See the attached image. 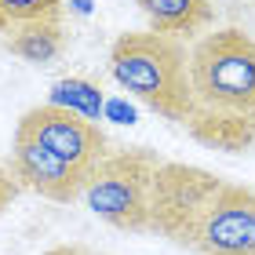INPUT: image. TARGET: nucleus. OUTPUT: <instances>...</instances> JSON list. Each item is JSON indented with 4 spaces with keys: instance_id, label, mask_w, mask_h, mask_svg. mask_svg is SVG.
<instances>
[{
    "instance_id": "f257e3e1",
    "label": "nucleus",
    "mask_w": 255,
    "mask_h": 255,
    "mask_svg": "<svg viewBox=\"0 0 255 255\" xmlns=\"http://www.w3.org/2000/svg\"><path fill=\"white\" fill-rule=\"evenodd\" d=\"M190 113L182 128L219 153L255 146V40L237 26L204 33L190 48Z\"/></svg>"
},
{
    "instance_id": "f03ea898",
    "label": "nucleus",
    "mask_w": 255,
    "mask_h": 255,
    "mask_svg": "<svg viewBox=\"0 0 255 255\" xmlns=\"http://www.w3.org/2000/svg\"><path fill=\"white\" fill-rule=\"evenodd\" d=\"M110 77L157 117L182 124L190 113V48L153 29H128L110 48Z\"/></svg>"
},
{
    "instance_id": "7ed1b4c3",
    "label": "nucleus",
    "mask_w": 255,
    "mask_h": 255,
    "mask_svg": "<svg viewBox=\"0 0 255 255\" xmlns=\"http://www.w3.org/2000/svg\"><path fill=\"white\" fill-rule=\"evenodd\" d=\"M157 149L124 146L91 168L84 204L121 234H149V190L160 168Z\"/></svg>"
},
{
    "instance_id": "20e7f679",
    "label": "nucleus",
    "mask_w": 255,
    "mask_h": 255,
    "mask_svg": "<svg viewBox=\"0 0 255 255\" xmlns=\"http://www.w3.org/2000/svg\"><path fill=\"white\" fill-rule=\"evenodd\" d=\"M223 182H226L223 175L208 168L182 164V160H160L153 190H149V234L190 252L197 226L208 215Z\"/></svg>"
},
{
    "instance_id": "39448f33",
    "label": "nucleus",
    "mask_w": 255,
    "mask_h": 255,
    "mask_svg": "<svg viewBox=\"0 0 255 255\" xmlns=\"http://www.w3.org/2000/svg\"><path fill=\"white\" fill-rule=\"evenodd\" d=\"M15 135L33 138L44 149H51L55 157H62L77 168H88V171L113 153L106 131L95 121L80 117V113H69V110H59V106H48V102L22 113L15 124Z\"/></svg>"
},
{
    "instance_id": "423d86ee",
    "label": "nucleus",
    "mask_w": 255,
    "mask_h": 255,
    "mask_svg": "<svg viewBox=\"0 0 255 255\" xmlns=\"http://www.w3.org/2000/svg\"><path fill=\"white\" fill-rule=\"evenodd\" d=\"M193 255H255V190L223 182L190 245Z\"/></svg>"
},
{
    "instance_id": "0eeeda50",
    "label": "nucleus",
    "mask_w": 255,
    "mask_h": 255,
    "mask_svg": "<svg viewBox=\"0 0 255 255\" xmlns=\"http://www.w3.org/2000/svg\"><path fill=\"white\" fill-rule=\"evenodd\" d=\"M7 171L18 179L22 190L37 193V197H44V201H51V204H73V201H80L84 190H88V179H91L88 168L69 164V160L55 157L51 149H44L40 142L22 138V135H11Z\"/></svg>"
},
{
    "instance_id": "6e6552de",
    "label": "nucleus",
    "mask_w": 255,
    "mask_h": 255,
    "mask_svg": "<svg viewBox=\"0 0 255 255\" xmlns=\"http://www.w3.org/2000/svg\"><path fill=\"white\" fill-rule=\"evenodd\" d=\"M135 7L146 15L149 29L164 33L175 40H201L215 22V4L212 0H135Z\"/></svg>"
},
{
    "instance_id": "1a4fd4ad",
    "label": "nucleus",
    "mask_w": 255,
    "mask_h": 255,
    "mask_svg": "<svg viewBox=\"0 0 255 255\" xmlns=\"http://www.w3.org/2000/svg\"><path fill=\"white\" fill-rule=\"evenodd\" d=\"M0 44L29 66H51L66 51V22H33L0 37Z\"/></svg>"
},
{
    "instance_id": "9d476101",
    "label": "nucleus",
    "mask_w": 255,
    "mask_h": 255,
    "mask_svg": "<svg viewBox=\"0 0 255 255\" xmlns=\"http://www.w3.org/2000/svg\"><path fill=\"white\" fill-rule=\"evenodd\" d=\"M66 0H0V37L33 22H66Z\"/></svg>"
},
{
    "instance_id": "9b49d317",
    "label": "nucleus",
    "mask_w": 255,
    "mask_h": 255,
    "mask_svg": "<svg viewBox=\"0 0 255 255\" xmlns=\"http://www.w3.org/2000/svg\"><path fill=\"white\" fill-rule=\"evenodd\" d=\"M48 106H59V110H69V113H80V117H88V121H99L102 91L91 84V80L66 77V80H59V84H51Z\"/></svg>"
},
{
    "instance_id": "f8f14e48",
    "label": "nucleus",
    "mask_w": 255,
    "mask_h": 255,
    "mask_svg": "<svg viewBox=\"0 0 255 255\" xmlns=\"http://www.w3.org/2000/svg\"><path fill=\"white\" fill-rule=\"evenodd\" d=\"M22 193V186H18V179L7 171V164H0V215L11 208V201Z\"/></svg>"
},
{
    "instance_id": "ddd939ff",
    "label": "nucleus",
    "mask_w": 255,
    "mask_h": 255,
    "mask_svg": "<svg viewBox=\"0 0 255 255\" xmlns=\"http://www.w3.org/2000/svg\"><path fill=\"white\" fill-rule=\"evenodd\" d=\"M40 255H110V252H99V248H88V245H55Z\"/></svg>"
},
{
    "instance_id": "4468645a",
    "label": "nucleus",
    "mask_w": 255,
    "mask_h": 255,
    "mask_svg": "<svg viewBox=\"0 0 255 255\" xmlns=\"http://www.w3.org/2000/svg\"><path fill=\"white\" fill-rule=\"evenodd\" d=\"M66 7H73L77 15H88V11H91V0H69Z\"/></svg>"
}]
</instances>
